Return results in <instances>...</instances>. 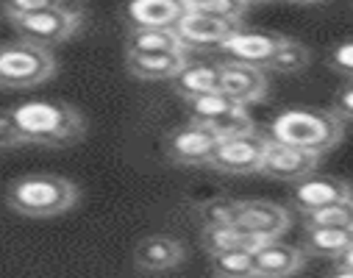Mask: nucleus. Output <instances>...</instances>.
<instances>
[{
	"mask_svg": "<svg viewBox=\"0 0 353 278\" xmlns=\"http://www.w3.org/2000/svg\"><path fill=\"white\" fill-rule=\"evenodd\" d=\"M220 89L236 103L250 106L268 95V75H264V67L259 64L239 59H220Z\"/></svg>",
	"mask_w": 353,
	"mask_h": 278,
	"instance_id": "9",
	"label": "nucleus"
},
{
	"mask_svg": "<svg viewBox=\"0 0 353 278\" xmlns=\"http://www.w3.org/2000/svg\"><path fill=\"white\" fill-rule=\"evenodd\" d=\"M61 3H72V0H0V9L6 17H17V14H34L50 6H61Z\"/></svg>",
	"mask_w": 353,
	"mask_h": 278,
	"instance_id": "30",
	"label": "nucleus"
},
{
	"mask_svg": "<svg viewBox=\"0 0 353 278\" xmlns=\"http://www.w3.org/2000/svg\"><path fill=\"white\" fill-rule=\"evenodd\" d=\"M309 64H312V53H309V48L287 37V39L281 42V48L276 50V56L270 59L268 70H273V72H284V75H292V72L306 70Z\"/></svg>",
	"mask_w": 353,
	"mask_h": 278,
	"instance_id": "24",
	"label": "nucleus"
},
{
	"mask_svg": "<svg viewBox=\"0 0 353 278\" xmlns=\"http://www.w3.org/2000/svg\"><path fill=\"white\" fill-rule=\"evenodd\" d=\"M248 6H250V0H203V3H198L192 9H201V12H209V14H217V17L242 23Z\"/></svg>",
	"mask_w": 353,
	"mask_h": 278,
	"instance_id": "28",
	"label": "nucleus"
},
{
	"mask_svg": "<svg viewBox=\"0 0 353 278\" xmlns=\"http://www.w3.org/2000/svg\"><path fill=\"white\" fill-rule=\"evenodd\" d=\"M270 137L323 156L345 137V120L331 109H287L270 123Z\"/></svg>",
	"mask_w": 353,
	"mask_h": 278,
	"instance_id": "3",
	"label": "nucleus"
},
{
	"mask_svg": "<svg viewBox=\"0 0 353 278\" xmlns=\"http://www.w3.org/2000/svg\"><path fill=\"white\" fill-rule=\"evenodd\" d=\"M175 31H179L187 50H209V48H223V42L234 31H239V23L201 9H187V14L175 23Z\"/></svg>",
	"mask_w": 353,
	"mask_h": 278,
	"instance_id": "8",
	"label": "nucleus"
},
{
	"mask_svg": "<svg viewBox=\"0 0 353 278\" xmlns=\"http://www.w3.org/2000/svg\"><path fill=\"white\" fill-rule=\"evenodd\" d=\"M239 212H242V201H234V198H212L201 206V220L203 226H220V223H236L239 220Z\"/></svg>",
	"mask_w": 353,
	"mask_h": 278,
	"instance_id": "27",
	"label": "nucleus"
},
{
	"mask_svg": "<svg viewBox=\"0 0 353 278\" xmlns=\"http://www.w3.org/2000/svg\"><path fill=\"white\" fill-rule=\"evenodd\" d=\"M156 50H187L175 28H131L125 53H156Z\"/></svg>",
	"mask_w": 353,
	"mask_h": 278,
	"instance_id": "21",
	"label": "nucleus"
},
{
	"mask_svg": "<svg viewBox=\"0 0 353 278\" xmlns=\"http://www.w3.org/2000/svg\"><path fill=\"white\" fill-rule=\"evenodd\" d=\"M353 245V228L303 226V250L317 259H339Z\"/></svg>",
	"mask_w": 353,
	"mask_h": 278,
	"instance_id": "18",
	"label": "nucleus"
},
{
	"mask_svg": "<svg viewBox=\"0 0 353 278\" xmlns=\"http://www.w3.org/2000/svg\"><path fill=\"white\" fill-rule=\"evenodd\" d=\"M172 86L184 101L203 95V92H212V89H220V61H192L190 59L179 70V75L172 78Z\"/></svg>",
	"mask_w": 353,
	"mask_h": 278,
	"instance_id": "19",
	"label": "nucleus"
},
{
	"mask_svg": "<svg viewBox=\"0 0 353 278\" xmlns=\"http://www.w3.org/2000/svg\"><path fill=\"white\" fill-rule=\"evenodd\" d=\"M331 112L336 117H342L345 123H353V81H347L336 95H334V103H331Z\"/></svg>",
	"mask_w": 353,
	"mask_h": 278,
	"instance_id": "32",
	"label": "nucleus"
},
{
	"mask_svg": "<svg viewBox=\"0 0 353 278\" xmlns=\"http://www.w3.org/2000/svg\"><path fill=\"white\" fill-rule=\"evenodd\" d=\"M287 37L284 34H270V31H234L225 42H223V53L228 59H239V61H250L268 70L270 59L276 56V50L281 48Z\"/></svg>",
	"mask_w": 353,
	"mask_h": 278,
	"instance_id": "13",
	"label": "nucleus"
},
{
	"mask_svg": "<svg viewBox=\"0 0 353 278\" xmlns=\"http://www.w3.org/2000/svg\"><path fill=\"white\" fill-rule=\"evenodd\" d=\"M234 106H239V103L234 98H228L223 89H212V92H203V95H195L187 101L190 120H198V123H212L214 117L225 115Z\"/></svg>",
	"mask_w": 353,
	"mask_h": 278,
	"instance_id": "23",
	"label": "nucleus"
},
{
	"mask_svg": "<svg viewBox=\"0 0 353 278\" xmlns=\"http://www.w3.org/2000/svg\"><path fill=\"white\" fill-rule=\"evenodd\" d=\"M6 203L12 212L34 220H48L70 212L78 203V187L53 172H31L20 175L9 183L6 190Z\"/></svg>",
	"mask_w": 353,
	"mask_h": 278,
	"instance_id": "2",
	"label": "nucleus"
},
{
	"mask_svg": "<svg viewBox=\"0 0 353 278\" xmlns=\"http://www.w3.org/2000/svg\"><path fill=\"white\" fill-rule=\"evenodd\" d=\"M14 120L26 145L70 148L86 137V120L78 109L61 101H26L17 103Z\"/></svg>",
	"mask_w": 353,
	"mask_h": 278,
	"instance_id": "1",
	"label": "nucleus"
},
{
	"mask_svg": "<svg viewBox=\"0 0 353 278\" xmlns=\"http://www.w3.org/2000/svg\"><path fill=\"white\" fill-rule=\"evenodd\" d=\"M336 261V267H334V275H345V278H353V245L339 256V259H334Z\"/></svg>",
	"mask_w": 353,
	"mask_h": 278,
	"instance_id": "33",
	"label": "nucleus"
},
{
	"mask_svg": "<svg viewBox=\"0 0 353 278\" xmlns=\"http://www.w3.org/2000/svg\"><path fill=\"white\" fill-rule=\"evenodd\" d=\"M350 187L342 181V178H334V175H325V172H309L303 175L301 181H295V190H292V206L301 212V215H309V212H317L323 206H331L336 201H345L350 198Z\"/></svg>",
	"mask_w": 353,
	"mask_h": 278,
	"instance_id": "11",
	"label": "nucleus"
},
{
	"mask_svg": "<svg viewBox=\"0 0 353 278\" xmlns=\"http://www.w3.org/2000/svg\"><path fill=\"white\" fill-rule=\"evenodd\" d=\"M59 64L50 48L31 39L0 42V89H31L56 75Z\"/></svg>",
	"mask_w": 353,
	"mask_h": 278,
	"instance_id": "4",
	"label": "nucleus"
},
{
	"mask_svg": "<svg viewBox=\"0 0 353 278\" xmlns=\"http://www.w3.org/2000/svg\"><path fill=\"white\" fill-rule=\"evenodd\" d=\"M187 61H190V50L125 53V67L139 81H172Z\"/></svg>",
	"mask_w": 353,
	"mask_h": 278,
	"instance_id": "16",
	"label": "nucleus"
},
{
	"mask_svg": "<svg viewBox=\"0 0 353 278\" xmlns=\"http://www.w3.org/2000/svg\"><path fill=\"white\" fill-rule=\"evenodd\" d=\"M325 61H328V67H331L334 72H339L342 78L353 81V39L336 42V45L328 50Z\"/></svg>",
	"mask_w": 353,
	"mask_h": 278,
	"instance_id": "29",
	"label": "nucleus"
},
{
	"mask_svg": "<svg viewBox=\"0 0 353 278\" xmlns=\"http://www.w3.org/2000/svg\"><path fill=\"white\" fill-rule=\"evenodd\" d=\"M268 145H270V137L259 134L256 128L245 131V134H236V137H225V139H220L209 167L217 170V172H228V175L259 172L261 161H264V153H268Z\"/></svg>",
	"mask_w": 353,
	"mask_h": 278,
	"instance_id": "6",
	"label": "nucleus"
},
{
	"mask_svg": "<svg viewBox=\"0 0 353 278\" xmlns=\"http://www.w3.org/2000/svg\"><path fill=\"white\" fill-rule=\"evenodd\" d=\"M256 275L261 278H284V275H295L303 261H306V250L287 245L281 239H264L256 250Z\"/></svg>",
	"mask_w": 353,
	"mask_h": 278,
	"instance_id": "15",
	"label": "nucleus"
},
{
	"mask_svg": "<svg viewBox=\"0 0 353 278\" xmlns=\"http://www.w3.org/2000/svg\"><path fill=\"white\" fill-rule=\"evenodd\" d=\"M184 242L170 234H150L134 248V267L139 272H170L184 261Z\"/></svg>",
	"mask_w": 353,
	"mask_h": 278,
	"instance_id": "12",
	"label": "nucleus"
},
{
	"mask_svg": "<svg viewBox=\"0 0 353 278\" xmlns=\"http://www.w3.org/2000/svg\"><path fill=\"white\" fill-rule=\"evenodd\" d=\"M250 3H268V0H250Z\"/></svg>",
	"mask_w": 353,
	"mask_h": 278,
	"instance_id": "36",
	"label": "nucleus"
},
{
	"mask_svg": "<svg viewBox=\"0 0 353 278\" xmlns=\"http://www.w3.org/2000/svg\"><path fill=\"white\" fill-rule=\"evenodd\" d=\"M303 226H339L353 228V195L345 201H336L331 206H323L317 212L303 215Z\"/></svg>",
	"mask_w": 353,
	"mask_h": 278,
	"instance_id": "25",
	"label": "nucleus"
},
{
	"mask_svg": "<svg viewBox=\"0 0 353 278\" xmlns=\"http://www.w3.org/2000/svg\"><path fill=\"white\" fill-rule=\"evenodd\" d=\"M212 275H220V278H248V275H256L253 250L250 248H236V250L212 253Z\"/></svg>",
	"mask_w": 353,
	"mask_h": 278,
	"instance_id": "22",
	"label": "nucleus"
},
{
	"mask_svg": "<svg viewBox=\"0 0 353 278\" xmlns=\"http://www.w3.org/2000/svg\"><path fill=\"white\" fill-rule=\"evenodd\" d=\"M220 145V137L198 120H190L179 128H172L164 139V153L170 161L184 164V167H198V164H209L214 150Z\"/></svg>",
	"mask_w": 353,
	"mask_h": 278,
	"instance_id": "7",
	"label": "nucleus"
},
{
	"mask_svg": "<svg viewBox=\"0 0 353 278\" xmlns=\"http://www.w3.org/2000/svg\"><path fill=\"white\" fill-rule=\"evenodd\" d=\"M317 161H320V153H312V150H303V148H295V145H287V142H279L270 137V145H268V153H264L259 172L268 178H276V181L295 183L303 175L314 172Z\"/></svg>",
	"mask_w": 353,
	"mask_h": 278,
	"instance_id": "10",
	"label": "nucleus"
},
{
	"mask_svg": "<svg viewBox=\"0 0 353 278\" xmlns=\"http://www.w3.org/2000/svg\"><path fill=\"white\" fill-rule=\"evenodd\" d=\"M187 9L184 0H131L125 17L131 28H175Z\"/></svg>",
	"mask_w": 353,
	"mask_h": 278,
	"instance_id": "17",
	"label": "nucleus"
},
{
	"mask_svg": "<svg viewBox=\"0 0 353 278\" xmlns=\"http://www.w3.org/2000/svg\"><path fill=\"white\" fill-rule=\"evenodd\" d=\"M292 3H323V0H292Z\"/></svg>",
	"mask_w": 353,
	"mask_h": 278,
	"instance_id": "35",
	"label": "nucleus"
},
{
	"mask_svg": "<svg viewBox=\"0 0 353 278\" xmlns=\"http://www.w3.org/2000/svg\"><path fill=\"white\" fill-rule=\"evenodd\" d=\"M20 145H26V139L20 134V126L14 120V112L12 109H0V150L20 148Z\"/></svg>",
	"mask_w": 353,
	"mask_h": 278,
	"instance_id": "31",
	"label": "nucleus"
},
{
	"mask_svg": "<svg viewBox=\"0 0 353 278\" xmlns=\"http://www.w3.org/2000/svg\"><path fill=\"white\" fill-rule=\"evenodd\" d=\"M245 231L261 239H279L290 228V212L273 201H242V212L236 220Z\"/></svg>",
	"mask_w": 353,
	"mask_h": 278,
	"instance_id": "14",
	"label": "nucleus"
},
{
	"mask_svg": "<svg viewBox=\"0 0 353 278\" xmlns=\"http://www.w3.org/2000/svg\"><path fill=\"white\" fill-rule=\"evenodd\" d=\"M201 242L206 248V253H223V250H236V248H250L256 250L264 239L245 231L239 223H220V226H203L201 231Z\"/></svg>",
	"mask_w": 353,
	"mask_h": 278,
	"instance_id": "20",
	"label": "nucleus"
},
{
	"mask_svg": "<svg viewBox=\"0 0 353 278\" xmlns=\"http://www.w3.org/2000/svg\"><path fill=\"white\" fill-rule=\"evenodd\" d=\"M184 3H187V6L192 9V6H198V3H203V0H184Z\"/></svg>",
	"mask_w": 353,
	"mask_h": 278,
	"instance_id": "34",
	"label": "nucleus"
},
{
	"mask_svg": "<svg viewBox=\"0 0 353 278\" xmlns=\"http://www.w3.org/2000/svg\"><path fill=\"white\" fill-rule=\"evenodd\" d=\"M220 139H225V137H236V134H245V131H253L256 126H253V120H250V115H248V109L239 103V106H234V109H228L225 115H220V117H214L212 123H206Z\"/></svg>",
	"mask_w": 353,
	"mask_h": 278,
	"instance_id": "26",
	"label": "nucleus"
},
{
	"mask_svg": "<svg viewBox=\"0 0 353 278\" xmlns=\"http://www.w3.org/2000/svg\"><path fill=\"white\" fill-rule=\"evenodd\" d=\"M9 20H12L17 37L31 39V42L45 45V48H53V45L67 42L81 28L83 14H81V6L61 3V6L34 12V14H17V17H9Z\"/></svg>",
	"mask_w": 353,
	"mask_h": 278,
	"instance_id": "5",
	"label": "nucleus"
}]
</instances>
